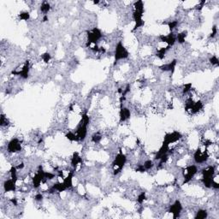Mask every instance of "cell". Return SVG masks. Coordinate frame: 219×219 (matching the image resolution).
I'll use <instances>...</instances> for the list:
<instances>
[{
    "mask_svg": "<svg viewBox=\"0 0 219 219\" xmlns=\"http://www.w3.org/2000/svg\"><path fill=\"white\" fill-rule=\"evenodd\" d=\"M134 12H133V18L135 21V26L134 30L138 29L139 28L144 25L143 21V13H144V4L142 1H137L134 3Z\"/></svg>",
    "mask_w": 219,
    "mask_h": 219,
    "instance_id": "obj_1",
    "label": "cell"
},
{
    "mask_svg": "<svg viewBox=\"0 0 219 219\" xmlns=\"http://www.w3.org/2000/svg\"><path fill=\"white\" fill-rule=\"evenodd\" d=\"M129 52L125 48L122 43L119 41L117 45L116 46V49L114 52V65H116L119 60L125 59L129 58Z\"/></svg>",
    "mask_w": 219,
    "mask_h": 219,
    "instance_id": "obj_2",
    "label": "cell"
},
{
    "mask_svg": "<svg viewBox=\"0 0 219 219\" xmlns=\"http://www.w3.org/2000/svg\"><path fill=\"white\" fill-rule=\"evenodd\" d=\"M103 37L101 30L98 28H94L90 31H87V47H91L92 45H98L99 40Z\"/></svg>",
    "mask_w": 219,
    "mask_h": 219,
    "instance_id": "obj_3",
    "label": "cell"
},
{
    "mask_svg": "<svg viewBox=\"0 0 219 219\" xmlns=\"http://www.w3.org/2000/svg\"><path fill=\"white\" fill-rule=\"evenodd\" d=\"M127 162V158L126 156L120 151L119 153L117 155V157L115 158V159L112 163V168H113V173L114 175H117L122 171V168L124 167L125 164Z\"/></svg>",
    "mask_w": 219,
    "mask_h": 219,
    "instance_id": "obj_4",
    "label": "cell"
},
{
    "mask_svg": "<svg viewBox=\"0 0 219 219\" xmlns=\"http://www.w3.org/2000/svg\"><path fill=\"white\" fill-rule=\"evenodd\" d=\"M198 172V167L194 164L188 166L182 172V176L184 178V183H187L194 177Z\"/></svg>",
    "mask_w": 219,
    "mask_h": 219,
    "instance_id": "obj_5",
    "label": "cell"
},
{
    "mask_svg": "<svg viewBox=\"0 0 219 219\" xmlns=\"http://www.w3.org/2000/svg\"><path fill=\"white\" fill-rule=\"evenodd\" d=\"M208 159H209V153L206 150V147L203 151L199 148L193 154V159L196 164H204L208 160Z\"/></svg>",
    "mask_w": 219,
    "mask_h": 219,
    "instance_id": "obj_6",
    "label": "cell"
},
{
    "mask_svg": "<svg viewBox=\"0 0 219 219\" xmlns=\"http://www.w3.org/2000/svg\"><path fill=\"white\" fill-rule=\"evenodd\" d=\"M7 151L10 153H16L21 151V142L19 139L14 138L10 139L7 145Z\"/></svg>",
    "mask_w": 219,
    "mask_h": 219,
    "instance_id": "obj_7",
    "label": "cell"
},
{
    "mask_svg": "<svg viewBox=\"0 0 219 219\" xmlns=\"http://www.w3.org/2000/svg\"><path fill=\"white\" fill-rule=\"evenodd\" d=\"M30 70V64L28 61H26L24 63V64L22 65V68L20 70H15L12 72V74L14 75H19L23 79H27L28 77Z\"/></svg>",
    "mask_w": 219,
    "mask_h": 219,
    "instance_id": "obj_8",
    "label": "cell"
},
{
    "mask_svg": "<svg viewBox=\"0 0 219 219\" xmlns=\"http://www.w3.org/2000/svg\"><path fill=\"white\" fill-rule=\"evenodd\" d=\"M182 210V205L180 200H176L170 206H169V212L173 215V218L176 219L179 218L180 214Z\"/></svg>",
    "mask_w": 219,
    "mask_h": 219,
    "instance_id": "obj_9",
    "label": "cell"
},
{
    "mask_svg": "<svg viewBox=\"0 0 219 219\" xmlns=\"http://www.w3.org/2000/svg\"><path fill=\"white\" fill-rule=\"evenodd\" d=\"M181 134L177 131H174L172 133H169L165 135L164 137V143L167 144V145H170L171 143H175L176 141H178L179 139H181Z\"/></svg>",
    "mask_w": 219,
    "mask_h": 219,
    "instance_id": "obj_10",
    "label": "cell"
},
{
    "mask_svg": "<svg viewBox=\"0 0 219 219\" xmlns=\"http://www.w3.org/2000/svg\"><path fill=\"white\" fill-rule=\"evenodd\" d=\"M159 39L161 42L166 43L168 45V46L170 47V46H174L175 43L176 42V35L173 32H171L170 33L167 34V35H160Z\"/></svg>",
    "mask_w": 219,
    "mask_h": 219,
    "instance_id": "obj_11",
    "label": "cell"
},
{
    "mask_svg": "<svg viewBox=\"0 0 219 219\" xmlns=\"http://www.w3.org/2000/svg\"><path fill=\"white\" fill-rule=\"evenodd\" d=\"M131 117L130 109L127 107H123V103H120V112L119 117L120 122H124L129 120Z\"/></svg>",
    "mask_w": 219,
    "mask_h": 219,
    "instance_id": "obj_12",
    "label": "cell"
},
{
    "mask_svg": "<svg viewBox=\"0 0 219 219\" xmlns=\"http://www.w3.org/2000/svg\"><path fill=\"white\" fill-rule=\"evenodd\" d=\"M4 192L9 193V192H15L16 189V181L12 178L6 180L4 182Z\"/></svg>",
    "mask_w": 219,
    "mask_h": 219,
    "instance_id": "obj_13",
    "label": "cell"
},
{
    "mask_svg": "<svg viewBox=\"0 0 219 219\" xmlns=\"http://www.w3.org/2000/svg\"><path fill=\"white\" fill-rule=\"evenodd\" d=\"M176 66V60H173L172 62H169L168 63H165V64H163L162 66H160L159 69L162 71H165V72H168V71H170V72H174L175 70V68Z\"/></svg>",
    "mask_w": 219,
    "mask_h": 219,
    "instance_id": "obj_14",
    "label": "cell"
},
{
    "mask_svg": "<svg viewBox=\"0 0 219 219\" xmlns=\"http://www.w3.org/2000/svg\"><path fill=\"white\" fill-rule=\"evenodd\" d=\"M82 162V159H81V157L79 155L78 152H75L73 154V157L71 158V165L74 167V169H75L77 168L78 165H80V164H81Z\"/></svg>",
    "mask_w": 219,
    "mask_h": 219,
    "instance_id": "obj_15",
    "label": "cell"
},
{
    "mask_svg": "<svg viewBox=\"0 0 219 219\" xmlns=\"http://www.w3.org/2000/svg\"><path fill=\"white\" fill-rule=\"evenodd\" d=\"M50 4L48 3V2H46V1H44L42 4H41V5H40V11L44 14V16H46L47 15V13L50 11Z\"/></svg>",
    "mask_w": 219,
    "mask_h": 219,
    "instance_id": "obj_16",
    "label": "cell"
},
{
    "mask_svg": "<svg viewBox=\"0 0 219 219\" xmlns=\"http://www.w3.org/2000/svg\"><path fill=\"white\" fill-rule=\"evenodd\" d=\"M188 35V32L187 31H183L181 33H179L178 34H176V41L179 43V44H182L185 42V40H186V37Z\"/></svg>",
    "mask_w": 219,
    "mask_h": 219,
    "instance_id": "obj_17",
    "label": "cell"
},
{
    "mask_svg": "<svg viewBox=\"0 0 219 219\" xmlns=\"http://www.w3.org/2000/svg\"><path fill=\"white\" fill-rule=\"evenodd\" d=\"M208 216V212L206 210H199L197 212H196V215H195V218L196 219H205L207 218Z\"/></svg>",
    "mask_w": 219,
    "mask_h": 219,
    "instance_id": "obj_18",
    "label": "cell"
},
{
    "mask_svg": "<svg viewBox=\"0 0 219 219\" xmlns=\"http://www.w3.org/2000/svg\"><path fill=\"white\" fill-rule=\"evenodd\" d=\"M169 46H167V47H162V48L159 49L158 51H157V57L159 59H164V57H165V55H166L167 50H169Z\"/></svg>",
    "mask_w": 219,
    "mask_h": 219,
    "instance_id": "obj_19",
    "label": "cell"
},
{
    "mask_svg": "<svg viewBox=\"0 0 219 219\" xmlns=\"http://www.w3.org/2000/svg\"><path fill=\"white\" fill-rule=\"evenodd\" d=\"M66 138L70 140V141H78V139H77V136L75 134V132H72V131H69L67 134H66Z\"/></svg>",
    "mask_w": 219,
    "mask_h": 219,
    "instance_id": "obj_20",
    "label": "cell"
},
{
    "mask_svg": "<svg viewBox=\"0 0 219 219\" xmlns=\"http://www.w3.org/2000/svg\"><path fill=\"white\" fill-rule=\"evenodd\" d=\"M18 16L21 21H28L29 20L30 14L28 11H21Z\"/></svg>",
    "mask_w": 219,
    "mask_h": 219,
    "instance_id": "obj_21",
    "label": "cell"
},
{
    "mask_svg": "<svg viewBox=\"0 0 219 219\" xmlns=\"http://www.w3.org/2000/svg\"><path fill=\"white\" fill-rule=\"evenodd\" d=\"M143 166L146 169V171H147V170H150V169H151L154 167V163L151 160H146V161L144 162Z\"/></svg>",
    "mask_w": 219,
    "mask_h": 219,
    "instance_id": "obj_22",
    "label": "cell"
},
{
    "mask_svg": "<svg viewBox=\"0 0 219 219\" xmlns=\"http://www.w3.org/2000/svg\"><path fill=\"white\" fill-rule=\"evenodd\" d=\"M102 139V135L100 133H95L92 136V141L95 144H99Z\"/></svg>",
    "mask_w": 219,
    "mask_h": 219,
    "instance_id": "obj_23",
    "label": "cell"
},
{
    "mask_svg": "<svg viewBox=\"0 0 219 219\" xmlns=\"http://www.w3.org/2000/svg\"><path fill=\"white\" fill-rule=\"evenodd\" d=\"M0 125L1 127H6L9 125V120L7 117H5L4 114L1 115V119H0Z\"/></svg>",
    "mask_w": 219,
    "mask_h": 219,
    "instance_id": "obj_24",
    "label": "cell"
},
{
    "mask_svg": "<svg viewBox=\"0 0 219 219\" xmlns=\"http://www.w3.org/2000/svg\"><path fill=\"white\" fill-rule=\"evenodd\" d=\"M178 24H179L178 21H171L168 22V26H169V30H170V32H173L176 28H177Z\"/></svg>",
    "mask_w": 219,
    "mask_h": 219,
    "instance_id": "obj_25",
    "label": "cell"
},
{
    "mask_svg": "<svg viewBox=\"0 0 219 219\" xmlns=\"http://www.w3.org/2000/svg\"><path fill=\"white\" fill-rule=\"evenodd\" d=\"M50 55L48 53V52H46V53H43L41 55V59L43 60V62H45L46 63H48L50 62Z\"/></svg>",
    "mask_w": 219,
    "mask_h": 219,
    "instance_id": "obj_26",
    "label": "cell"
},
{
    "mask_svg": "<svg viewBox=\"0 0 219 219\" xmlns=\"http://www.w3.org/2000/svg\"><path fill=\"white\" fill-rule=\"evenodd\" d=\"M146 193L145 192H142V193H140L139 195H138V198H137V202L139 203V204H143L144 203V201H145V199H146Z\"/></svg>",
    "mask_w": 219,
    "mask_h": 219,
    "instance_id": "obj_27",
    "label": "cell"
},
{
    "mask_svg": "<svg viewBox=\"0 0 219 219\" xmlns=\"http://www.w3.org/2000/svg\"><path fill=\"white\" fill-rule=\"evenodd\" d=\"M210 63L212 65H218V58L216 56H212V58H210Z\"/></svg>",
    "mask_w": 219,
    "mask_h": 219,
    "instance_id": "obj_28",
    "label": "cell"
},
{
    "mask_svg": "<svg viewBox=\"0 0 219 219\" xmlns=\"http://www.w3.org/2000/svg\"><path fill=\"white\" fill-rule=\"evenodd\" d=\"M43 194L41 193H36L35 194V196H34V199H35V201H38V202H40V201H42L43 200Z\"/></svg>",
    "mask_w": 219,
    "mask_h": 219,
    "instance_id": "obj_29",
    "label": "cell"
},
{
    "mask_svg": "<svg viewBox=\"0 0 219 219\" xmlns=\"http://www.w3.org/2000/svg\"><path fill=\"white\" fill-rule=\"evenodd\" d=\"M217 33H218V28H217V26H214V27L212 28V33H210V38H214V37L217 35Z\"/></svg>",
    "mask_w": 219,
    "mask_h": 219,
    "instance_id": "obj_30",
    "label": "cell"
},
{
    "mask_svg": "<svg viewBox=\"0 0 219 219\" xmlns=\"http://www.w3.org/2000/svg\"><path fill=\"white\" fill-rule=\"evenodd\" d=\"M42 20H43V21H44V22H45V21H48V16H47V15H46V16H43V19H42Z\"/></svg>",
    "mask_w": 219,
    "mask_h": 219,
    "instance_id": "obj_31",
    "label": "cell"
}]
</instances>
